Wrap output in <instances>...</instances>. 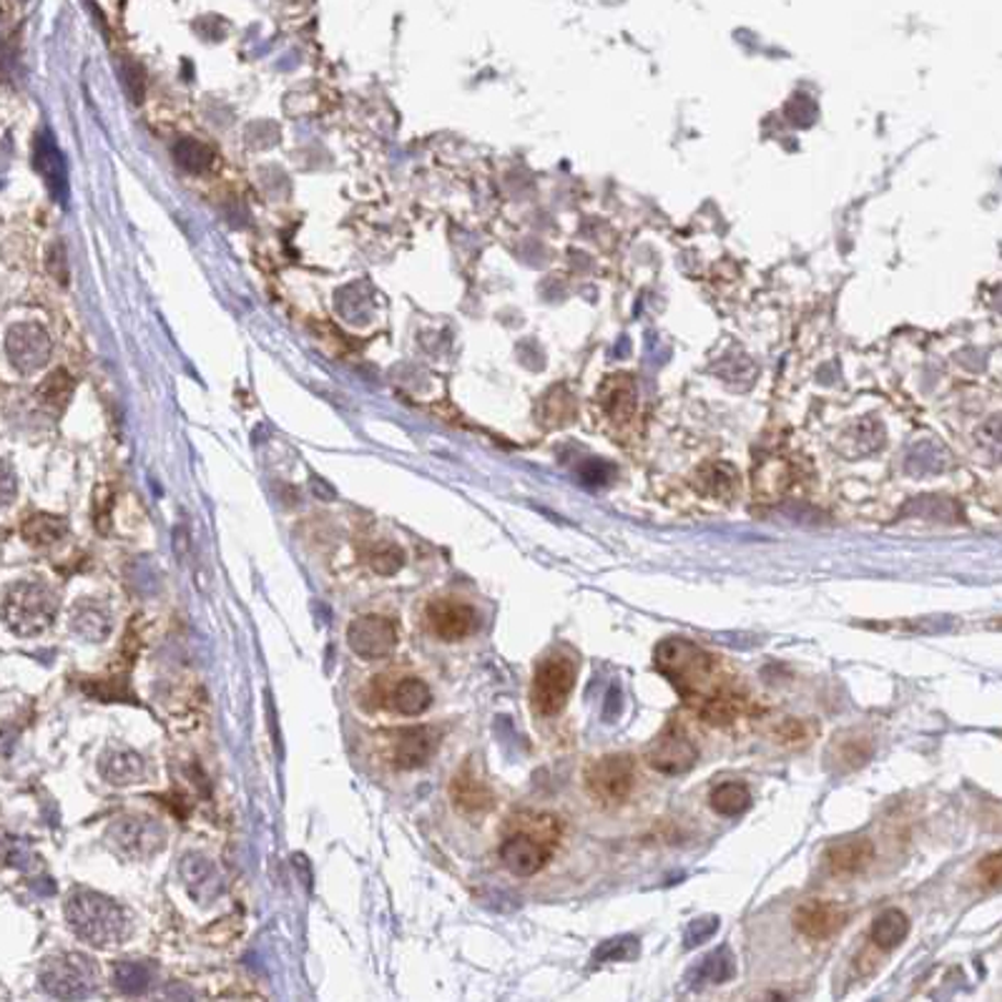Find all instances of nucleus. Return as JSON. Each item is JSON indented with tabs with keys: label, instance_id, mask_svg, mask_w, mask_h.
Instances as JSON below:
<instances>
[{
	"label": "nucleus",
	"instance_id": "7ed1b4c3",
	"mask_svg": "<svg viewBox=\"0 0 1002 1002\" xmlns=\"http://www.w3.org/2000/svg\"><path fill=\"white\" fill-rule=\"evenodd\" d=\"M38 982L50 998L78 1002L99 990L101 967L83 953H58L41 965Z\"/></svg>",
	"mask_w": 1002,
	"mask_h": 1002
},
{
	"label": "nucleus",
	"instance_id": "5701e85b",
	"mask_svg": "<svg viewBox=\"0 0 1002 1002\" xmlns=\"http://www.w3.org/2000/svg\"><path fill=\"white\" fill-rule=\"evenodd\" d=\"M709 804L713 812L721 817H739V814H744L748 807H752V795H748L746 784L727 781V784H719V787L711 791Z\"/></svg>",
	"mask_w": 1002,
	"mask_h": 1002
},
{
	"label": "nucleus",
	"instance_id": "6e6552de",
	"mask_svg": "<svg viewBox=\"0 0 1002 1002\" xmlns=\"http://www.w3.org/2000/svg\"><path fill=\"white\" fill-rule=\"evenodd\" d=\"M646 762L653 772L666 774V777H678V774L694 769V764L699 762V748L694 746L691 739L676 724H668L649 744Z\"/></svg>",
	"mask_w": 1002,
	"mask_h": 1002
},
{
	"label": "nucleus",
	"instance_id": "f03ea898",
	"mask_svg": "<svg viewBox=\"0 0 1002 1002\" xmlns=\"http://www.w3.org/2000/svg\"><path fill=\"white\" fill-rule=\"evenodd\" d=\"M66 920L78 939L99 949L119 947L131 935V920L124 908L111 897L86 887L68 894Z\"/></svg>",
	"mask_w": 1002,
	"mask_h": 1002
},
{
	"label": "nucleus",
	"instance_id": "f704fd0d",
	"mask_svg": "<svg viewBox=\"0 0 1002 1002\" xmlns=\"http://www.w3.org/2000/svg\"><path fill=\"white\" fill-rule=\"evenodd\" d=\"M804 739H807V724H801V721L789 719V721H784V724L779 727V742L781 744H801Z\"/></svg>",
	"mask_w": 1002,
	"mask_h": 1002
},
{
	"label": "nucleus",
	"instance_id": "473e14b6",
	"mask_svg": "<svg viewBox=\"0 0 1002 1002\" xmlns=\"http://www.w3.org/2000/svg\"><path fill=\"white\" fill-rule=\"evenodd\" d=\"M978 877L988 890H1002V849L980 859Z\"/></svg>",
	"mask_w": 1002,
	"mask_h": 1002
},
{
	"label": "nucleus",
	"instance_id": "9b49d317",
	"mask_svg": "<svg viewBox=\"0 0 1002 1002\" xmlns=\"http://www.w3.org/2000/svg\"><path fill=\"white\" fill-rule=\"evenodd\" d=\"M553 847L538 836L528 832H513L508 840L500 844V862L510 875L533 877L551 859Z\"/></svg>",
	"mask_w": 1002,
	"mask_h": 1002
},
{
	"label": "nucleus",
	"instance_id": "423d86ee",
	"mask_svg": "<svg viewBox=\"0 0 1002 1002\" xmlns=\"http://www.w3.org/2000/svg\"><path fill=\"white\" fill-rule=\"evenodd\" d=\"M576 684V666L565 656H551L538 666L533 678V706L543 717H555Z\"/></svg>",
	"mask_w": 1002,
	"mask_h": 1002
},
{
	"label": "nucleus",
	"instance_id": "e433bc0d",
	"mask_svg": "<svg viewBox=\"0 0 1002 1002\" xmlns=\"http://www.w3.org/2000/svg\"><path fill=\"white\" fill-rule=\"evenodd\" d=\"M764 1002H787V998H784L781 992H769V995H766Z\"/></svg>",
	"mask_w": 1002,
	"mask_h": 1002
},
{
	"label": "nucleus",
	"instance_id": "9d476101",
	"mask_svg": "<svg viewBox=\"0 0 1002 1002\" xmlns=\"http://www.w3.org/2000/svg\"><path fill=\"white\" fill-rule=\"evenodd\" d=\"M425 616L432 633L442 641H463L481 626V618H477L475 608L458 598L432 600V604L427 606Z\"/></svg>",
	"mask_w": 1002,
	"mask_h": 1002
},
{
	"label": "nucleus",
	"instance_id": "6ab92c4d",
	"mask_svg": "<svg viewBox=\"0 0 1002 1002\" xmlns=\"http://www.w3.org/2000/svg\"><path fill=\"white\" fill-rule=\"evenodd\" d=\"M746 711H748L746 696L734 691V688H727V691L717 694L713 699H709L701 706L699 717L713 729H727V727H734Z\"/></svg>",
	"mask_w": 1002,
	"mask_h": 1002
},
{
	"label": "nucleus",
	"instance_id": "2f4dec72",
	"mask_svg": "<svg viewBox=\"0 0 1002 1002\" xmlns=\"http://www.w3.org/2000/svg\"><path fill=\"white\" fill-rule=\"evenodd\" d=\"M717 930H719V917H713V914L696 917L694 922H688V927L684 932V947L686 949L701 947L706 939H711L713 935H717Z\"/></svg>",
	"mask_w": 1002,
	"mask_h": 1002
},
{
	"label": "nucleus",
	"instance_id": "72a5a7b5",
	"mask_svg": "<svg viewBox=\"0 0 1002 1002\" xmlns=\"http://www.w3.org/2000/svg\"><path fill=\"white\" fill-rule=\"evenodd\" d=\"M124 81H126V89L131 93V99L142 101V95H144V71H142V66L126 60V64H124Z\"/></svg>",
	"mask_w": 1002,
	"mask_h": 1002
},
{
	"label": "nucleus",
	"instance_id": "b1692460",
	"mask_svg": "<svg viewBox=\"0 0 1002 1002\" xmlns=\"http://www.w3.org/2000/svg\"><path fill=\"white\" fill-rule=\"evenodd\" d=\"M66 520L58 516H48V513H38V516H31L23 522V538L29 540L31 545H50L56 543L66 536Z\"/></svg>",
	"mask_w": 1002,
	"mask_h": 1002
},
{
	"label": "nucleus",
	"instance_id": "f3484780",
	"mask_svg": "<svg viewBox=\"0 0 1002 1002\" xmlns=\"http://www.w3.org/2000/svg\"><path fill=\"white\" fill-rule=\"evenodd\" d=\"M430 703H432L430 686L415 676L399 678V682L392 684L390 691L385 694L387 709L403 713V717H417V713H423Z\"/></svg>",
	"mask_w": 1002,
	"mask_h": 1002
},
{
	"label": "nucleus",
	"instance_id": "f257e3e1",
	"mask_svg": "<svg viewBox=\"0 0 1002 1002\" xmlns=\"http://www.w3.org/2000/svg\"><path fill=\"white\" fill-rule=\"evenodd\" d=\"M653 664L686 703L699 706V709L717 694L731 688L727 682V666L709 651L696 646L694 641L678 639V635L658 643Z\"/></svg>",
	"mask_w": 1002,
	"mask_h": 1002
},
{
	"label": "nucleus",
	"instance_id": "f8f14e48",
	"mask_svg": "<svg viewBox=\"0 0 1002 1002\" xmlns=\"http://www.w3.org/2000/svg\"><path fill=\"white\" fill-rule=\"evenodd\" d=\"M849 920V912L836 902H804L795 910V927L809 939H826L836 935Z\"/></svg>",
	"mask_w": 1002,
	"mask_h": 1002
},
{
	"label": "nucleus",
	"instance_id": "1a4fd4ad",
	"mask_svg": "<svg viewBox=\"0 0 1002 1002\" xmlns=\"http://www.w3.org/2000/svg\"><path fill=\"white\" fill-rule=\"evenodd\" d=\"M347 643L364 661L387 658L397 646V626L387 616H360L347 629Z\"/></svg>",
	"mask_w": 1002,
	"mask_h": 1002
},
{
	"label": "nucleus",
	"instance_id": "4468645a",
	"mask_svg": "<svg viewBox=\"0 0 1002 1002\" xmlns=\"http://www.w3.org/2000/svg\"><path fill=\"white\" fill-rule=\"evenodd\" d=\"M440 746V731L435 727H409L399 731L395 744V764L399 769H417L432 759Z\"/></svg>",
	"mask_w": 1002,
	"mask_h": 1002
},
{
	"label": "nucleus",
	"instance_id": "412c9836",
	"mask_svg": "<svg viewBox=\"0 0 1002 1002\" xmlns=\"http://www.w3.org/2000/svg\"><path fill=\"white\" fill-rule=\"evenodd\" d=\"M450 797L463 812H487L493 807V791L473 772H460L450 784Z\"/></svg>",
	"mask_w": 1002,
	"mask_h": 1002
},
{
	"label": "nucleus",
	"instance_id": "39448f33",
	"mask_svg": "<svg viewBox=\"0 0 1002 1002\" xmlns=\"http://www.w3.org/2000/svg\"><path fill=\"white\" fill-rule=\"evenodd\" d=\"M111 849L126 859H149L167 844V832L151 817L128 814L113 819L106 834Z\"/></svg>",
	"mask_w": 1002,
	"mask_h": 1002
},
{
	"label": "nucleus",
	"instance_id": "c85d7f7f",
	"mask_svg": "<svg viewBox=\"0 0 1002 1002\" xmlns=\"http://www.w3.org/2000/svg\"><path fill=\"white\" fill-rule=\"evenodd\" d=\"M154 980L151 967H146L142 962H119L116 965V984L121 992L126 995H138V992L149 990V984Z\"/></svg>",
	"mask_w": 1002,
	"mask_h": 1002
},
{
	"label": "nucleus",
	"instance_id": "cd10ccee",
	"mask_svg": "<svg viewBox=\"0 0 1002 1002\" xmlns=\"http://www.w3.org/2000/svg\"><path fill=\"white\" fill-rule=\"evenodd\" d=\"M641 953V943L639 937L633 935H618L606 939L596 947L594 957L598 962H626V960H635Z\"/></svg>",
	"mask_w": 1002,
	"mask_h": 1002
},
{
	"label": "nucleus",
	"instance_id": "ddd939ff",
	"mask_svg": "<svg viewBox=\"0 0 1002 1002\" xmlns=\"http://www.w3.org/2000/svg\"><path fill=\"white\" fill-rule=\"evenodd\" d=\"M5 352H8V357H11V362L15 364V368L23 372H31V370L43 368V364H46L50 342L41 327L21 325V327H13L11 333H8Z\"/></svg>",
	"mask_w": 1002,
	"mask_h": 1002
},
{
	"label": "nucleus",
	"instance_id": "dca6fc26",
	"mask_svg": "<svg viewBox=\"0 0 1002 1002\" xmlns=\"http://www.w3.org/2000/svg\"><path fill=\"white\" fill-rule=\"evenodd\" d=\"M875 859V847L869 840H844V842H834L830 849L824 854L826 869L836 877H852L865 872V869L872 865Z\"/></svg>",
	"mask_w": 1002,
	"mask_h": 1002
},
{
	"label": "nucleus",
	"instance_id": "a211bd4d",
	"mask_svg": "<svg viewBox=\"0 0 1002 1002\" xmlns=\"http://www.w3.org/2000/svg\"><path fill=\"white\" fill-rule=\"evenodd\" d=\"M103 779L113 787H131L146 779V762L144 756H138L131 748H119V752H109L101 762Z\"/></svg>",
	"mask_w": 1002,
	"mask_h": 1002
},
{
	"label": "nucleus",
	"instance_id": "c9c22d12",
	"mask_svg": "<svg viewBox=\"0 0 1002 1002\" xmlns=\"http://www.w3.org/2000/svg\"><path fill=\"white\" fill-rule=\"evenodd\" d=\"M621 706H623L621 688H618V684H613V686H611V691H608V696H606V711H604V717H606L608 721L618 719V713H621Z\"/></svg>",
	"mask_w": 1002,
	"mask_h": 1002
},
{
	"label": "nucleus",
	"instance_id": "bb28decb",
	"mask_svg": "<svg viewBox=\"0 0 1002 1002\" xmlns=\"http://www.w3.org/2000/svg\"><path fill=\"white\" fill-rule=\"evenodd\" d=\"M173 159H177L181 169L199 173V171H206L209 167H212L214 154L206 144L196 142V138H181V142L173 146Z\"/></svg>",
	"mask_w": 1002,
	"mask_h": 1002
},
{
	"label": "nucleus",
	"instance_id": "20e7f679",
	"mask_svg": "<svg viewBox=\"0 0 1002 1002\" xmlns=\"http://www.w3.org/2000/svg\"><path fill=\"white\" fill-rule=\"evenodd\" d=\"M58 613V598L41 583H15L5 590L3 618L8 631L15 635H38L54 626Z\"/></svg>",
	"mask_w": 1002,
	"mask_h": 1002
},
{
	"label": "nucleus",
	"instance_id": "4be33fe9",
	"mask_svg": "<svg viewBox=\"0 0 1002 1002\" xmlns=\"http://www.w3.org/2000/svg\"><path fill=\"white\" fill-rule=\"evenodd\" d=\"M910 932V917L902 910H887L872 922V943L882 949H892L904 943Z\"/></svg>",
	"mask_w": 1002,
	"mask_h": 1002
},
{
	"label": "nucleus",
	"instance_id": "7c9ffc66",
	"mask_svg": "<svg viewBox=\"0 0 1002 1002\" xmlns=\"http://www.w3.org/2000/svg\"><path fill=\"white\" fill-rule=\"evenodd\" d=\"M403 563H405L403 551H399V548L392 545V543L378 545L370 553L372 571L380 573V576H392V573H397L399 568H403Z\"/></svg>",
	"mask_w": 1002,
	"mask_h": 1002
},
{
	"label": "nucleus",
	"instance_id": "aec40b11",
	"mask_svg": "<svg viewBox=\"0 0 1002 1002\" xmlns=\"http://www.w3.org/2000/svg\"><path fill=\"white\" fill-rule=\"evenodd\" d=\"M181 877H184V885L189 887V892L194 900L206 902L219 892V877H216V869L212 862L202 854H189L181 862Z\"/></svg>",
	"mask_w": 1002,
	"mask_h": 1002
},
{
	"label": "nucleus",
	"instance_id": "a878e982",
	"mask_svg": "<svg viewBox=\"0 0 1002 1002\" xmlns=\"http://www.w3.org/2000/svg\"><path fill=\"white\" fill-rule=\"evenodd\" d=\"M734 972H736V962H734V955H731V949L724 945V947H717L713 949V953H709L701 960V965L696 967V975H699V980L701 982H711V984H721V982H727L734 978Z\"/></svg>",
	"mask_w": 1002,
	"mask_h": 1002
},
{
	"label": "nucleus",
	"instance_id": "c756f323",
	"mask_svg": "<svg viewBox=\"0 0 1002 1002\" xmlns=\"http://www.w3.org/2000/svg\"><path fill=\"white\" fill-rule=\"evenodd\" d=\"M71 392H74V380L68 378L64 370H58V372L50 374L46 382H43L41 390H38V397L46 405L64 407L68 403V397H71Z\"/></svg>",
	"mask_w": 1002,
	"mask_h": 1002
},
{
	"label": "nucleus",
	"instance_id": "393cba45",
	"mask_svg": "<svg viewBox=\"0 0 1002 1002\" xmlns=\"http://www.w3.org/2000/svg\"><path fill=\"white\" fill-rule=\"evenodd\" d=\"M71 629L76 635H81L83 641L101 643V641H106L111 633V618L106 611H103V608L89 606V608H81V611H76Z\"/></svg>",
	"mask_w": 1002,
	"mask_h": 1002
},
{
	"label": "nucleus",
	"instance_id": "0eeeda50",
	"mask_svg": "<svg viewBox=\"0 0 1002 1002\" xmlns=\"http://www.w3.org/2000/svg\"><path fill=\"white\" fill-rule=\"evenodd\" d=\"M586 787L600 804L618 807L633 789V762L626 754H608L588 766Z\"/></svg>",
	"mask_w": 1002,
	"mask_h": 1002
},
{
	"label": "nucleus",
	"instance_id": "2eb2a0df",
	"mask_svg": "<svg viewBox=\"0 0 1002 1002\" xmlns=\"http://www.w3.org/2000/svg\"><path fill=\"white\" fill-rule=\"evenodd\" d=\"M33 164H36L38 173L43 177V181H46V187L50 194H54L56 202L66 204V199H68L66 161H64V154L58 151L54 136H50L48 131L36 138V156H33Z\"/></svg>",
	"mask_w": 1002,
	"mask_h": 1002
}]
</instances>
